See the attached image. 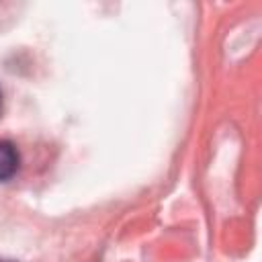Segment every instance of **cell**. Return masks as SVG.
Segmentation results:
<instances>
[{
	"instance_id": "obj_3",
	"label": "cell",
	"mask_w": 262,
	"mask_h": 262,
	"mask_svg": "<svg viewBox=\"0 0 262 262\" xmlns=\"http://www.w3.org/2000/svg\"><path fill=\"white\" fill-rule=\"evenodd\" d=\"M0 262H8V260H0Z\"/></svg>"
},
{
	"instance_id": "obj_2",
	"label": "cell",
	"mask_w": 262,
	"mask_h": 262,
	"mask_svg": "<svg viewBox=\"0 0 262 262\" xmlns=\"http://www.w3.org/2000/svg\"><path fill=\"white\" fill-rule=\"evenodd\" d=\"M0 106H2V92H0Z\"/></svg>"
},
{
	"instance_id": "obj_1",
	"label": "cell",
	"mask_w": 262,
	"mask_h": 262,
	"mask_svg": "<svg viewBox=\"0 0 262 262\" xmlns=\"http://www.w3.org/2000/svg\"><path fill=\"white\" fill-rule=\"evenodd\" d=\"M20 166V156L14 143L0 139V180H8L16 174Z\"/></svg>"
}]
</instances>
